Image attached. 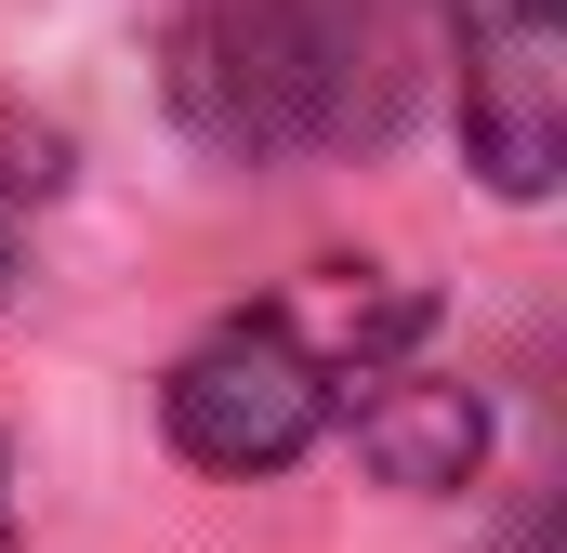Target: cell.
<instances>
[{"mask_svg":"<svg viewBox=\"0 0 567 553\" xmlns=\"http://www.w3.org/2000/svg\"><path fill=\"white\" fill-rule=\"evenodd\" d=\"M172 106L238 158L383 133V27L357 0H185L172 13Z\"/></svg>","mask_w":567,"mask_h":553,"instance_id":"1","label":"cell"},{"mask_svg":"<svg viewBox=\"0 0 567 553\" xmlns=\"http://www.w3.org/2000/svg\"><path fill=\"white\" fill-rule=\"evenodd\" d=\"M158 409H172V448L185 461L278 474V461L317 448V421H330V369H317V343L290 316H225L212 343H185V369L158 383Z\"/></svg>","mask_w":567,"mask_h":553,"instance_id":"2","label":"cell"},{"mask_svg":"<svg viewBox=\"0 0 567 553\" xmlns=\"http://www.w3.org/2000/svg\"><path fill=\"white\" fill-rule=\"evenodd\" d=\"M462 145L502 198H542L567 171V27L542 13H502V27H462Z\"/></svg>","mask_w":567,"mask_h":553,"instance_id":"3","label":"cell"},{"mask_svg":"<svg viewBox=\"0 0 567 553\" xmlns=\"http://www.w3.org/2000/svg\"><path fill=\"white\" fill-rule=\"evenodd\" d=\"M357 448H370L383 488H462V474L488 461V409H475L462 383H435V369H370Z\"/></svg>","mask_w":567,"mask_h":553,"instance_id":"4","label":"cell"},{"mask_svg":"<svg viewBox=\"0 0 567 553\" xmlns=\"http://www.w3.org/2000/svg\"><path fill=\"white\" fill-rule=\"evenodd\" d=\"M53 185H66V145L27 133V119H0V276H13V225H27Z\"/></svg>","mask_w":567,"mask_h":553,"instance_id":"5","label":"cell"},{"mask_svg":"<svg viewBox=\"0 0 567 553\" xmlns=\"http://www.w3.org/2000/svg\"><path fill=\"white\" fill-rule=\"evenodd\" d=\"M462 27H502V13H542V0H449Z\"/></svg>","mask_w":567,"mask_h":553,"instance_id":"6","label":"cell"},{"mask_svg":"<svg viewBox=\"0 0 567 553\" xmlns=\"http://www.w3.org/2000/svg\"><path fill=\"white\" fill-rule=\"evenodd\" d=\"M0 553H13V514H0Z\"/></svg>","mask_w":567,"mask_h":553,"instance_id":"7","label":"cell"}]
</instances>
